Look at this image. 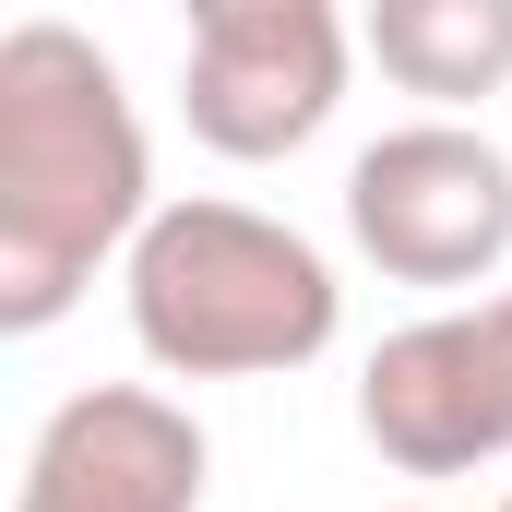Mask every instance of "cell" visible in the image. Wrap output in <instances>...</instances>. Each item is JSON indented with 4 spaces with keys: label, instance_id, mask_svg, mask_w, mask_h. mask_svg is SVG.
<instances>
[{
    "label": "cell",
    "instance_id": "obj_1",
    "mask_svg": "<svg viewBox=\"0 0 512 512\" xmlns=\"http://www.w3.org/2000/svg\"><path fill=\"white\" fill-rule=\"evenodd\" d=\"M155 227V143L84 24L0 36V334H48Z\"/></svg>",
    "mask_w": 512,
    "mask_h": 512
},
{
    "label": "cell",
    "instance_id": "obj_2",
    "mask_svg": "<svg viewBox=\"0 0 512 512\" xmlns=\"http://www.w3.org/2000/svg\"><path fill=\"white\" fill-rule=\"evenodd\" d=\"M131 298V346L167 382H286L346 334V286L322 239H298L262 203H155V227L120 262Z\"/></svg>",
    "mask_w": 512,
    "mask_h": 512
},
{
    "label": "cell",
    "instance_id": "obj_8",
    "mask_svg": "<svg viewBox=\"0 0 512 512\" xmlns=\"http://www.w3.org/2000/svg\"><path fill=\"white\" fill-rule=\"evenodd\" d=\"M262 12H346V0H179V24H262Z\"/></svg>",
    "mask_w": 512,
    "mask_h": 512
},
{
    "label": "cell",
    "instance_id": "obj_9",
    "mask_svg": "<svg viewBox=\"0 0 512 512\" xmlns=\"http://www.w3.org/2000/svg\"><path fill=\"white\" fill-rule=\"evenodd\" d=\"M405 512H417V501H405Z\"/></svg>",
    "mask_w": 512,
    "mask_h": 512
},
{
    "label": "cell",
    "instance_id": "obj_4",
    "mask_svg": "<svg viewBox=\"0 0 512 512\" xmlns=\"http://www.w3.org/2000/svg\"><path fill=\"white\" fill-rule=\"evenodd\" d=\"M358 429L393 477H477L512 453V286L477 310H429L370 346L358 370Z\"/></svg>",
    "mask_w": 512,
    "mask_h": 512
},
{
    "label": "cell",
    "instance_id": "obj_10",
    "mask_svg": "<svg viewBox=\"0 0 512 512\" xmlns=\"http://www.w3.org/2000/svg\"><path fill=\"white\" fill-rule=\"evenodd\" d=\"M501 512H512V501H501Z\"/></svg>",
    "mask_w": 512,
    "mask_h": 512
},
{
    "label": "cell",
    "instance_id": "obj_5",
    "mask_svg": "<svg viewBox=\"0 0 512 512\" xmlns=\"http://www.w3.org/2000/svg\"><path fill=\"white\" fill-rule=\"evenodd\" d=\"M203 477H215V441L179 393L84 382L24 441L12 512H203Z\"/></svg>",
    "mask_w": 512,
    "mask_h": 512
},
{
    "label": "cell",
    "instance_id": "obj_3",
    "mask_svg": "<svg viewBox=\"0 0 512 512\" xmlns=\"http://www.w3.org/2000/svg\"><path fill=\"white\" fill-rule=\"evenodd\" d=\"M346 239L393 286H489L512 262V155L453 108L393 120L346 167Z\"/></svg>",
    "mask_w": 512,
    "mask_h": 512
},
{
    "label": "cell",
    "instance_id": "obj_7",
    "mask_svg": "<svg viewBox=\"0 0 512 512\" xmlns=\"http://www.w3.org/2000/svg\"><path fill=\"white\" fill-rule=\"evenodd\" d=\"M358 48L382 60L393 96H429L453 120L477 96H512V0H370Z\"/></svg>",
    "mask_w": 512,
    "mask_h": 512
},
{
    "label": "cell",
    "instance_id": "obj_6",
    "mask_svg": "<svg viewBox=\"0 0 512 512\" xmlns=\"http://www.w3.org/2000/svg\"><path fill=\"white\" fill-rule=\"evenodd\" d=\"M358 36L346 12H262V24H191L179 60V120L191 143H215L227 167H274L346 108Z\"/></svg>",
    "mask_w": 512,
    "mask_h": 512
}]
</instances>
